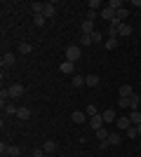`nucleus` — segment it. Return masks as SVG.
I'll return each mask as SVG.
<instances>
[{
	"label": "nucleus",
	"instance_id": "nucleus-37",
	"mask_svg": "<svg viewBox=\"0 0 141 157\" xmlns=\"http://www.w3.org/2000/svg\"><path fill=\"white\" fill-rule=\"evenodd\" d=\"M42 155H45V152H42V148H35V150H33V157H42Z\"/></svg>",
	"mask_w": 141,
	"mask_h": 157
},
{
	"label": "nucleus",
	"instance_id": "nucleus-32",
	"mask_svg": "<svg viewBox=\"0 0 141 157\" xmlns=\"http://www.w3.org/2000/svg\"><path fill=\"white\" fill-rule=\"evenodd\" d=\"M136 136H139V131H136V127L132 124V127L127 129V138H136Z\"/></svg>",
	"mask_w": 141,
	"mask_h": 157
},
{
	"label": "nucleus",
	"instance_id": "nucleus-6",
	"mask_svg": "<svg viewBox=\"0 0 141 157\" xmlns=\"http://www.w3.org/2000/svg\"><path fill=\"white\" fill-rule=\"evenodd\" d=\"M24 92H26V89H24V85H19V82L10 87V96H12V98H19V96H24Z\"/></svg>",
	"mask_w": 141,
	"mask_h": 157
},
{
	"label": "nucleus",
	"instance_id": "nucleus-36",
	"mask_svg": "<svg viewBox=\"0 0 141 157\" xmlns=\"http://www.w3.org/2000/svg\"><path fill=\"white\" fill-rule=\"evenodd\" d=\"M108 145H111V143H108V141H99V150H106Z\"/></svg>",
	"mask_w": 141,
	"mask_h": 157
},
{
	"label": "nucleus",
	"instance_id": "nucleus-31",
	"mask_svg": "<svg viewBox=\"0 0 141 157\" xmlns=\"http://www.w3.org/2000/svg\"><path fill=\"white\" fill-rule=\"evenodd\" d=\"M118 47V38H108L106 40V49H115Z\"/></svg>",
	"mask_w": 141,
	"mask_h": 157
},
{
	"label": "nucleus",
	"instance_id": "nucleus-1",
	"mask_svg": "<svg viewBox=\"0 0 141 157\" xmlns=\"http://www.w3.org/2000/svg\"><path fill=\"white\" fill-rule=\"evenodd\" d=\"M80 56H82V47H78V45H71V47H66V61H80Z\"/></svg>",
	"mask_w": 141,
	"mask_h": 157
},
{
	"label": "nucleus",
	"instance_id": "nucleus-12",
	"mask_svg": "<svg viewBox=\"0 0 141 157\" xmlns=\"http://www.w3.org/2000/svg\"><path fill=\"white\" fill-rule=\"evenodd\" d=\"M132 94H134V89H132L129 85H122L120 89H118V96H120V98H129Z\"/></svg>",
	"mask_w": 141,
	"mask_h": 157
},
{
	"label": "nucleus",
	"instance_id": "nucleus-22",
	"mask_svg": "<svg viewBox=\"0 0 141 157\" xmlns=\"http://www.w3.org/2000/svg\"><path fill=\"white\" fill-rule=\"evenodd\" d=\"M108 134H111V131H108L106 127H101V129H96V138H99V141H108Z\"/></svg>",
	"mask_w": 141,
	"mask_h": 157
},
{
	"label": "nucleus",
	"instance_id": "nucleus-2",
	"mask_svg": "<svg viewBox=\"0 0 141 157\" xmlns=\"http://www.w3.org/2000/svg\"><path fill=\"white\" fill-rule=\"evenodd\" d=\"M71 122L73 124H85V122H89V117H87L85 110H73L71 113Z\"/></svg>",
	"mask_w": 141,
	"mask_h": 157
},
{
	"label": "nucleus",
	"instance_id": "nucleus-41",
	"mask_svg": "<svg viewBox=\"0 0 141 157\" xmlns=\"http://www.w3.org/2000/svg\"><path fill=\"white\" fill-rule=\"evenodd\" d=\"M42 157H52V155H42Z\"/></svg>",
	"mask_w": 141,
	"mask_h": 157
},
{
	"label": "nucleus",
	"instance_id": "nucleus-7",
	"mask_svg": "<svg viewBox=\"0 0 141 157\" xmlns=\"http://www.w3.org/2000/svg\"><path fill=\"white\" fill-rule=\"evenodd\" d=\"M101 127H104V117H101V113L99 115H94V117H89V129H101Z\"/></svg>",
	"mask_w": 141,
	"mask_h": 157
},
{
	"label": "nucleus",
	"instance_id": "nucleus-10",
	"mask_svg": "<svg viewBox=\"0 0 141 157\" xmlns=\"http://www.w3.org/2000/svg\"><path fill=\"white\" fill-rule=\"evenodd\" d=\"M42 152L45 155H54L57 152V141H45L42 143Z\"/></svg>",
	"mask_w": 141,
	"mask_h": 157
},
{
	"label": "nucleus",
	"instance_id": "nucleus-8",
	"mask_svg": "<svg viewBox=\"0 0 141 157\" xmlns=\"http://www.w3.org/2000/svg\"><path fill=\"white\" fill-rule=\"evenodd\" d=\"M59 71L64 73V75H73V71H75V63H73V61H64V63L59 66Z\"/></svg>",
	"mask_w": 141,
	"mask_h": 157
},
{
	"label": "nucleus",
	"instance_id": "nucleus-28",
	"mask_svg": "<svg viewBox=\"0 0 141 157\" xmlns=\"http://www.w3.org/2000/svg\"><path fill=\"white\" fill-rule=\"evenodd\" d=\"M31 49H33V45H28V42H21L19 45V54H31Z\"/></svg>",
	"mask_w": 141,
	"mask_h": 157
},
{
	"label": "nucleus",
	"instance_id": "nucleus-33",
	"mask_svg": "<svg viewBox=\"0 0 141 157\" xmlns=\"http://www.w3.org/2000/svg\"><path fill=\"white\" fill-rule=\"evenodd\" d=\"M80 45H92V35H80Z\"/></svg>",
	"mask_w": 141,
	"mask_h": 157
},
{
	"label": "nucleus",
	"instance_id": "nucleus-9",
	"mask_svg": "<svg viewBox=\"0 0 141 157\" xmlns=\"http://www.w3.org/2000/svg\"><path fill=\"white\" fill-rule=\"evenodd\" d=\"M101 19H106V21H115V10L106 5L104 10H101Z\"/></svg>",
	"mask_w": 141,
	"mask_h": 157
},
{
	"label": "nucleus",
	"instance_id": "nucleus-14",
	"mask_svg": "<svg viewBox=\"0 0 141 157\" xmlns=\"http://www.w3.org/2000/svg\"><path fill=\"white\" fill-rule=\"evenodd\" d=\"M101 117H104V122H115V120H118V115H115L113 108H108V110L101 113Z\"/></svg>",
	"mask_w": 141,
	"mask_h": 157
},
{
	"label": "nucleus",
	"instance_id": "nucleus-23",
	"mask_svg": "<svg viewBox=\"0 0 141 157\" xmlns=\"http://www.w3.org/2000/svg\"><path fill=\"white\" fill-rule=\"evenodd\" d=\"M129 120H132V124H141V113L139 110H132V113H129Z\"/></svg>",
	"mask_w": 141,
	"mask_h": 157
},
{
	"label": "nucleus",
	"instance_id": "nucleus-27",
	"mask_svg": "<svg viewBox=\"0 0 141 157\" xmlns=\"http://www.w3.org/2000/svg\"><path fill=\"white\" fill-rule=\"evenodd\" d=\"M45 14H38V17H33V24H35V26H38V28H42V26H45Z\"/></svg>",
	"mask_w": 141,
	"mask_h": 157
},
{
	"label": "nucleus",
	"instance_id": "nucleus-29",
	"mask_svg": "<svg viewBox=\"0 0 141 157\" xmlns=\"http://www.w3.org/2000/svg\"><path fill=\"white\" fill-rule=\"evenodd\" d=\"M71 82H73V87H85V78H82V75H73Z\"/></svg>",
	"mask_w": 141,
	"mask_h": 157
},
{
	"label": "nucleus",
	"instance_id": "nucleus-11",
	"mask_svg": "<svg viewBox=\"0 0 141 157\" xmlns=\"http://www.w3.org/2000/svg\"><path fill=\"white\" fill-rule=\"evenodd\" d=\"M45 19H52L54 14H57V5H54V2H45Z\"/></svg>",
	"mask_w": 141,
	"mask_h": 157
},
{
	"label": "nucleus",
	"instance_id": "nucleus-5",
	"mask_svg": "<svg viewBox=\"0 0 141 157\" xmlns=\"http://www.w3.org/2000/svg\"><path fill=\"white\" fill-rule=\"evenodd\" d=\"M80 31H82V35H92V33L96 31V24L89 21V19H85V21H82V26H80Z\"/></svg>",
	"mask_w": 141,
	"mask_h": 157
},
{
	"label": "nucleus",
	"instance_id": "nucleus-16",
	"mask_svg": "<svg viewBox=\"0 0 141 157\" xmlns=\"http://www.w3.org/2000/svg\"><path fill=\"white\" fill-rule=\"evenodd\" d=\"M85 85H87V87H94V89H96V87L101 85L99 75H87V78H85Z\"/></svg>",
	"mask_w": 141,
	"mask_h": 157
},
{
	"label": "nucleus",
	"instance_id": "nucleus-19",
	"mask_svg": "<svg viewBox=\"0 0 141 157\" xmlns=\"http://www.w3.org/2000/svg\"><path fill=\"white\" fill-rule=\"evenodd\" d=\"M2 110H5V115H10V117H12V115H17V113H19V108H17L14 103H7Z\"/></svg>",
	"mask_w": 141,
	"mask_h": 157
},
{
	"label": "nucleus",
	"instance_id": "nucleus-35",
	"mask_svg": "<svg viewBox=\"0 0 141 157\" xmlns=\"http://www.w3.org/2000/svg\"><path fill=\"white\" fill-rule=\"evenodd\" d=\"M7 148H10V145L2 141V143H0V155H7Z\"/></svg>",
	"mask_w": 141,
	"mask_h": 157
},
{
	"label": "nucleus",
	"instance_id": "nucleus-17",
	"mask_svg": "<svg viewBox=\"0 0 141 157\" xmlns=\"http://www.w3.org/2000/svg\"><path fill=\"white\" fill-rule=\"evenodd\" d=\"M127 17H129V10H127V7H120V10L115 12V19L120 21V24H125V19H127Z\"/></svg>",
	"mask_w": 141,
	"mask_h": 157
},
{
	"label": "nucleus",
	"instance_id": "nucleus-15",
	"mask_svg": "<svg viewBox=\"0 0 141 157\" xmlns=\"http://www.w3.org/2000/svg\"><path fill=\"white\" fill-rule=\"evenodd\" d=\"M139 105H141V96L134 92L132 96H129V108H132V110H139Z\"/></svg>",
	"mask_w": 141,
	"mask_h": 157
},
{
	"label": "nucleus",
	"instance_id": "nucleus-13",
	"mask_svg": "<svg viewBox=\"0 0 141 157\" xmlns=\"http://www.w3.org/2000/svg\"><path fill=\"white\" fill-rule=\"evenodd\" d=\"M108 143H111V145H120L122 143L120 131H111V134H108Z\"/></svg>",
	"mask_w": 141,
	"mask_h": 157
},
{
	"label": "nucleus",
	"instance_id": "nucleus-39",
	"mask_svg": "<svg viewBox=\"0 0 141 157\" xmlns=\"http://www.w3.org/2000/svg\"><path fill=\"white\" fill-rule=\"evenodd\" d=\"M132 5H134V7H141V0H132Z\"/></svg>",
	"mask_w": 141,
	"mask_h": 157
},
{
	"label": "nucleus",
	"instance_id": "nucleus-18",
	"mask_svg": "<svg viewBox=\"0 0 141 157\" xmlns=\"http://www.w3.org/2000/svg\"><path fill=\"white\" fill-rule=\"evenodd\" d=\"M118 35H122V38H129V35H132V26H127V24H120V26H118Z\"/></svg>",
	"mask_w": 141,
	"mask_h": 157
},
{
	"label": "nucleus",
	"instance_id": "nucleus-30",
	"mask_svg": "<svg viewBox=\"0 0 141 157\" xmlns=\"http://www.w3.org/2000/svg\"><path fill=\"white\" fill-rule=\"evenodd\" d=\"M101 40H104V33H101V31H94V33H92V42L101 45Z\"/></svg>",
	"mask_w": 141,
	"mask_h": 157
},
{
	"label": "nucleus",
	"instance_id": "nucleus-25",
	"mask_svg": "<svg viewBox=\"0 0 141 157\" xmlns=\"http://www.w3.org/2000/svg\"><path fill=\"white\" fill-rule=\"evenodd\" d=\"M85 113H87V117H94V115H99V108H96L94 103H89L87 108H85Z\"/></svg>",
	"mask_w": 141,
	"mask_h": 157
},
{
	"label": "nucleus",
	"instance_id": "nucleus-20",
	"mask_svg": "<svg viewBox=\"0 0 141 157\" xmlns=\"http://www.w3.org/2000/svg\"><path fill=\"white\" fill-rule=\"evenodd\" d=\"M17 117H19V120H28V117H31V110H28L26 105H21L19 113H17Z\"/></svg>",
	"mask_w": 141,
	"mask_h": 157
},
{
	"label": "nucleus",
	"instance_id": "nucleus-21",
	"mask_svg": "<svg viewBox=\"0 0 141 157\" xmlns=\"http://www.w3.org/2000/svg\"><path fill=\"white\" fill-rule=\"evenodd\" d=\"M31 10H33V14L38 17V14L45 12V5H42V2H31Z\"/></svg>",
	"mask_w": 141,
	"mask_h": 157
},
{
	"label": "nucleus",
	"instance_id": "nucleus-38",
	"mask_svg": "<svg viewBox=\"0 0 141 157\" xmlns=\"http://www.w3.org/2000/svg\"><path fill=\"white\" fill-rule=\"evenodd\" d=\"M87 19L94 21V19H96V12H92V10H89V12H87Z\"/></svg>",
	"mask_w": 141,
	"mask_h": 157
},
{
	"label": "nucleus",
	"instance_id": "nucleus-42",
	"mask_svg": "<svg viewBox=\"0 0 141 157\" xmlns=\"http://www.w3.org/2000/svg\"><path fill=\"white\" fill-rule=\"evenodd\" d=\"M2 157H10V155H2Z\"/></svg>",
	"mask_w": 141,
	"mask_h": 157
},
{
	"label": "nucleus",
	"instance_id": "nucleus-3",
	"mask_svg": "<svg viewBox=\"0 0 141 157\" xmlns=\"http://www.w3.org/2000/svg\"><path fill=\"white\" fill-rule=\"evenodd\" d=\"M0 63H2V68H12V66L17 63V56H14L12 52H5L2 59H0Z\"/></svg>",
	"mask_w": 141,
	"mask_h": 157
},
{
	"label": "nucleus",
	"instance_id": "nucleus-26",
	"mask_svg": "<svg viewBox=\"0 0 141 157\" xmlns=\"http://www.w3.org/2000/svg\"><path fill=\"white\" fill-rule=\"evenodd\" d=\"M87 7L92 10V12H99V7H104V5H101V0H89Z\"/></svg>",
	"mask_w": 141,
	"mask_h": 157
},
{
	"label": "nucleus",
	"instance_id": "nucleus-4",
	"mask_svg": "<svg viewBox=\"0 0 141 157\" xmlns=\"http://www.w3.org/2000/svg\"><path fill=\"white\" fill-rule=\"evenodd\" d=\"M115 124H118V131H127L132 127V120H129V115H122V117L115 120Z\"/></svg>",
	"mask_w": 141,
	"mask_h": 157
},
{
	"label": "nucleus",
	"instance_id": "nucleus-34",
	"mask_svg": "<svg viewBox=\"0 0 141 157\" xmlns=\"http://www.w3.org/2000/svg\"><path fill=\"white\" fill-rule=\"evenodd\" d=\"M118 105L120 108H129V98H118Z\"/></svg>",
	"mask_w": 141,
	"mask_h": 157
},
{
	"label": "nucleus",
	"instance_id": "nucleus-24",
	"mask_svg": "<svg viewBox=\"0 0 141 157\" xmlns=\"http://www.w3.org/2000/svg\"><path fill=\"white\" fill-rule=\"evenodd\" d=\"M7 155H10V157H19L21 148H19V145H10V148H7Z\"/></svg>",
	"mask_w": 141,
	"mask_h": 157
},
{
	"label": "nucleus",
	"instance_id": "nucleus-40",
	"mask_svg": "<svg viewBox=\"0 0 141 157\" xmlns=\"http://www.w3.org/2000/svg\"><path fill=\"white\" fill-rule=\"evenodd\" d=\"M136 131H139V136H141V124H136Z\"/></svg>",
	"mask_w": 141,
	"mask_h": 157
}]
</instances>
